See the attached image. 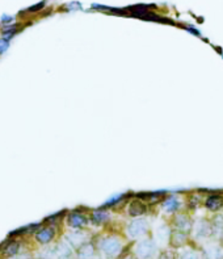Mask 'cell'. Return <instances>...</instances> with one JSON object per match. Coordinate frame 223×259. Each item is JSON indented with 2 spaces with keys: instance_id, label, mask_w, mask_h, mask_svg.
<instances>
[{
  "instance_id": "cell-7",
  "label": "cell",
  "mask_w": 223,
  "mask_h": 259,
  "mask_svg": "<svg viewBox=\"0 0 223 259\" xmlns=\"http://www.w3.org/2000/svg\"><path fill=\"white\" fill-rule=\"evenodd\" d=\"M193 223L195 220L192 219L191 213L187 212V211H180V212L175 213L173 216H171L169 220V227L175 229V231L184 232L191 236L192 229H193Z\"/></svg>"
},
{
  "instance_id": "cell-25",
  "label": "cell",
  "mask_w": 223,
  "mask_h": 259,
  "mask_svg": "<svg viewBox=\"0 0 223 259\" xmlns=\"http://www.w3.org/2000/svg\"><path fill=\"white\" fill-rule=\"evenodd\" d=\"M14 22V17L13 16H8V14H3L1 18H0V24L1 26L3 25H9V24H13Z\"/></svg>"
},
{
  "instance_id": "cell-26",
  "label": "cell",
  "mask_w": 223,
  "mask_h": 259,
  "mask_svg": "<svg viewBox=\"0 0 223 259\" xmlns=\"http://www.w3.org/2000/svg\"><path fill=\"white\" fill-rule=\"evenodd\" d=\"M32 259H43V258H41V257H34V258H32Z\"/></svg>"
},
{
  "instance_id": "cell-6",
  "label": "cell",
  "mask_w": 223,
  "mask_h": 259,
  "mask_svg": "<svg viewBox=\"0 0 223 259\" xmlns=\"http://www.w3.org/2000/svg\"><path fill=\"white\" fill-rule=\"evenodd\" d=\"M185 199L176 194L166 195L162 199V202L159 203V208L163 213H166L168 216H173L175 213L180 212V211H185Z\"/></svg>"
},
{
  "instance_id": "cell-24",
  "label": "cell",
  "mask_w": 223,
  "mask_h": 259,
  "mask_svg": "<svg viewBox=\"0 0 223 259\" xmlns=\"http://www.w3.org/2000/svg\"><path fill=\"white\" fill-rule=\"evenodd\" d=\"M45 5H46V1H40V3L36 4V5H32L30 8H28V9H26V12H28V13H36V12L43 9V8H45Z\"/></svg>"
},
{
  "instance_id": "cell-20",
  "label": "cell",
  "mask_w": 223,
  "mask_h": 259,
  "mask_svg": "<svg viewBox=\"0 0 223 259\" xmlns=\"http://www.w3.org/2000/svg\"><path fill=\"white\" fill-rule=\"evenodd\" d=\"M202 200H204V198H202L200 194L193 192V194L188 195V198L185 199V208H187L185 211H187V212L197 211L198 207L202 205Z\"/></svg>"
},
{
  "instance_id": "cell-22",
  "label": "cell",
  "mask_w": 223,
  "mask_h": 259,
  "mask_svg": "<svg viewBox=\"0 0 223 259\" xmlns=\"http://www.w3.org/2000/svg\"><path fill=\"white\" fill-rule=\"evenodd\" d=\"M156 259H177V254L173 249H163L159 250Z\"/></svg>"
},
{
  "instance_id": "cell-19",
  "label": "cell",
  "mask_w": 223,
  "mask_h": 259,
  "mask_svg": "<svg viewBox=\"0 0 223 259\" xmlns=\"http://www.w3.org/2000/svg\"><path fill=\"white\" fill-rule=\"evenodd\" d=\"M22 29H24V25L20 24V22H13V24H9V25H3L0 28V34L1 37L4 38H7V40L11 41L16 34L21 32Z\"/></svg>"
},
{
  "instance_id": "cell-5",
  "label": "cell",
  "mask_w": 223,
  "mask_h": 259,
  "mask_svg": "<svg viewBox=\"0 0 223 259\" xmlns=\"http://www.w3.org/2000/svg\"><path fill=\"white\" fill-rule=\"evenodd\" d=\"M88 212L90 208H75L71 211H67L65 217L66 225L70 229H86L90 225V219H88Z\"/></svg>"
},
{
  "instance_id": "cell-11",
  "label": "cell",
  "mask_w": 223,
  "mask_h": 259,
  "mask_svg": "<svg viewBox=\"0 0 223 259\" xmlns=\"http://www.w3.org/2000/svg\"><path fill=\"white\" fill-rule=\"evenodd\" d=\"M88 219H90L91 225L94 227H108L112 223V212L99 207V208L90 209Z\"/></svg>"
},
{
  "instance_id": "cell-27",
  "label": "cell",
  "mask_w": 223,
  "mask_h": 259,
  "mask_svg": "<svg viewBox=\"0 0 223 259\" xmlns=\"http://www.w3.org/2000/svg\"><path fill=\"white\" fill-rule=\"evenodd\" d=\"M70 259H75V258H70Z\"/></svg>"
},
{
  "instance_id": "cell-21",
  "label": "cell",
  "mask_w": 223,
  "mask_h": 259,
  "mask_svg": "<svg viewBox=\"0 0 223 259\" xmlns=\"http://www.w3.org/2000/svg\"><path fill=\"white\" fill-rule=\"evenodd\" d=\"M177 259H202V256L195 249H185L177 256Z\"/></svg>"
},
{
  "instance_id": "cell-23",
  "label": "cell",
  "mask_w": 223,
  "mask_h": 259,
  "mask_svg": "<svg viewBox=\"0 0 223 259\" xmlns=\"http://www.w3.org/2000/svg\"><path fill=\"white\" fill-rule=\"evenodd\" d=\"M9 46H11V41L4 37H0V57L9 49Z\"/></svg>"
},
{
  "instance_id": "cell-16",
  "label": "cell",
  "mask_w": 223,
  "mask_h": 259,
  "mask_svg": "<svg viewBox=\"0 0 223 259\" xmlns=\"http://www.w3.org/2000/svg\"><path fill=\"white\" fill-rule=\"evenodd\" d=\"M204 257L205 259H223V246L220 245V241H206L204 246Z\"/></svg>"
},
{
  "instance_id": "cell-17",
  "label": "cell",
  "mask_w": 223,
  "mask_h": 259,
  "mask_svg": "<svg viewBox=\"0 0 223 259\" xmlns=\"http://www.w3.org/2000/svg\"><path fill=\"white\" fill-rule=\"evenodd\" d=\"M209 220L210 227H212V240H214V241H222L223 215L222 213H214Z\"/></svg>"
},
{
  "instance_id": "cell-13",
  "label": "cell",
  "mask_w": 223,
  "mask_h": 259,
  "mask_svg": "<svg viewBox=\"0 0 223 259\" xmlns=\"http://www.w3.org/2000/svg\"><path fill=\"white\" fill-rule=\"evenodd\" d=\"M98 257V250L95 246L92 238L88 241L83 242L82 245L74 250V258L75 259H95Z\"/></svg>"
},
{
  "instance_id": "cell-18",
  "label": "cell",
  "mask_w": 223,
  "mask_h": 259,
  "mask_svg": "<svg viewBox=\"0 0 223 259\" xmlns=\"http://www.w3.org/2000/svg\"><path fill=\"white\" fill-rule=\"evenodd\" d=\"M188 241H189V234L180 231H175V229L171 231V236H169L168 241V245L171 249L176 250V249L184 248L185 245H188Z\"/></svg>"
},
{
  "instance_id": "cell-4",
  "label": "cell",
  "mask_w": 223,
  "mask_h": 259,
  "mask_svg": "<svg viewBox=\"0 0 223 259\" xmlns=\"http://www.w3.org/2000/svg\"><path fill=\"white\" fill-rule=\"evenodd\" d=\"M63 225H47V224H40V227L37 228L34 233L32 234L33 241L38 244L40 246L53 245L59 237V233L62 232Z\"/></svg>"
},
{
  "instance_id": "cell-14",
  "label": "cell",
  "mask_w": 223,
  "mask_h": 259,
  "mask_svg": "<svg viewBox=\"0 0 223 259\" xmlns=\"http://www.w3.org/2000/svg\"><path fill=\"white\" fill-rule=\"evenodd\" d=\"M91 237H92V236H90L86 229H76V231L71 229V231L67 232V233L65 234V237L63 238H65L66 241L71 245V248L75 250V249L78 248V246L82 245L83 242L91 240Z\"/></svg>"
},
{
  "instance_id": "cell-12",
  "label": "cell",
  "mask_w": 223,
  "mask_h": 259,
  "mask_svg": "<svg viewBox=\"0 0 223 259\" xmlns=\"http://www.w3.org/2000/svg\"><path fill=\"white\" fill-rule=\"evenodd\" d=\"M202 207L209 213H222L223 212V195L222 194H209L206 195L202 200Z\"/></svg>"
},
{
  "instance_id": "cell-1",
  "label": "cell",
  "mask_w": 223,
  "mask_h": 259,
  "mask_svg": "<svg viewBox=\"0 0 223 259\" xmlns=\"http://www.w3.org/2000/svg\"><path fill=\"white\" fill-rule=\"evenodd\" d=\"M91 238L101 259H118L126 248L123 234L117 232L109 231Z\"/></svg>"
},
{
  "instance_id": "cell-10",
  "label": "cell",
  "mask_w": 223,
  "mask_h": 259,
  "mask_svg": "<svg viewBox=\"0 0 223 259\" xmlns=\"http://www.w3.org/2000/svg\"><path fill=\"white\" fill-rule=\"evenodd\" d=\"M21 240L20 238L8 237L0 244V257L4 259H14L21 254Z\"/></svg>"
},
{
  "instance_id": "cell-15",
  "label": "cell",
  "mask_w": 223,
  "mask_h": 259,
  "mask_svg": "<svg viewBox=\"0 0 223 259\" xmlns=\"http://www.w3.org/2000/svg\"><path fill=\"white\" fill-rule=\"evenodd\" d=\"M171 231H172V228L169 227L168 223H162L160 225L156 227L154 234H152V238H154L155 242L158 244V246L168 245Z\"/></svg>"
},
{
  "instance_id": "cell-3",
  "label": "cell",
  "mask_w": 223,
  "mask_h": 259,
  "mask_svg": "<svg viewBox=\"0 0 223 259\" xmlns=\"http://www.w3.org/2000/svg\"><path fill=\"white\" fill-rule=\"evenodd\" d=\"M131 253L135 259H154L159 253V246L150 236L131 242Z\"/></svg>"
},
{
  "instance_id": "cell-9",
  "label": "cell",
  "mask_w": 223,
  "mask_h": 259,
  "mask_svg": "<svg viewBox=\"0 0 223 259\" xmlns=\"http://www.w3.org/2000/svg\"><path fill=\"white\" fill-rule=\"evenodd\" d=\"M192 236L196 241L206 242L212 240V227H210V220L205 217H200L195 220L193 223V229H192Z\"/></svg>"
},
{
  "instance_id": "cell-8",
  "label": "cell",
  "mask_w": 223,
  "mask_h": 259,
  "mask_svg": "<svg viewBox=\"0 0 223 259\" xmlns=\"http://www.w3.org/2000/svg\"><path fill=\"white\" fill-rule=\"evenodd\" d=\"M125 213L126 216L130 217V219H137V217H144L146 215L150 213V205L146 204L144 202H142L140 199L135 198L133 194V196L130 198V200L126 203L125 205Z\"/></svg>"
},
{
  "instance_id": "cell-28",
  "label": "cell",
  "mask_w": 223,
  "mask_h": 259,
  "mask_svg": "<svg viewBox=\"0 0 223 259\" xmlns=\"http://www.w3.org/2000/svg\"><path fill=\"white\" fill-rule=\"evenodd\" d=\"M222 241H223V237H222Z\"/></svg>"
},
{
  "instance_id": "cell-2",
  "label": "cell",
  "mask_w": 223,
  "mask_h": 259,
  "mask_svg": "<svg viewBox=\"0 0 223 259\" xmlns=\"http://www.w3.org/2000/svg\"><path fill=\"white\" fill-rule=\"evenodd\" d=\"M150 221L147 217H137V219H130L123 225V237L129 240L130 242H135L140 238L147 237L150 234Z\"/></svg>"
}]
</instances>
